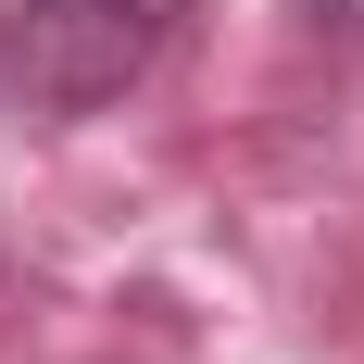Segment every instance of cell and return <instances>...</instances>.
Instances as JSON below:
<instances>
[{
  "label": "cell",
  "mask_w": 364,
  "mask_h": 364,
  "mask_svg": "<svg viewBox=\"0 0 364 364\" xmlns=\"http://www.w3.org/2000/svg\"><path fill=\"white\" fill-rule=\"evenodd\" d=\"M176 13L188 0H0V75L38 113H101L164 63Z\"/></svg>",
  "instance_id": "obj_1"
},
{
  "label": "cell",
  "mask_w": 364,
  "mask_h": 364,
  "mask_svg": "<svg viewBox=\"0 0 364 364\" xmlns=\"http://www.w3.org/2000/svg\"><path fill=\"white\" fill-rule=\"evenodd\" d=\"M289 13H301L314 38H339V50H364V0H289Z\"/></svg>",
  "instance_id": "obj_2"
}]
</instances>
